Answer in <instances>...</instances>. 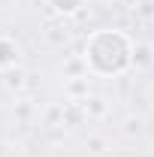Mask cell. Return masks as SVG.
I'll return each instance as SVG.
<instances>
[{"label":"cell","mask_w":154,"mask_h":157,"mask_svg":"<svg viewBox=\"0 0 154 157\" xmlns=\"http://www.w3.org/2000/svg\"><path fill=\"white\" fill-rule=\"evenodd\" d=\"M82 58L88 63V73L103 76V78H115V76H124L133 67L136 45L124 30H118V27H100V30L88 33Z\"/></svg>","instance_id":"obj_1"},{"label":"cell","mask_w":154,"mask_h":157,"mask_svg":"<svg viewBox=\"0 0 154 157\" xmlns=\"http://www.w3.org/2000/svg\"><path fill=\"white\" fill-rule=\"evenodd\" d=\"M79 109H82V115L88 118V121H106V118L112 115V100L91 91L88 97L79 100Z\"/></svg>","instance_id":"obj_2"},{"label":"cell","mask_w":154,"mask_h":157,"mask_svg":"<svg viewBox=\"0 0 154 157\" xmlns=\"http://www.w3.org/2000/svg\"><path fill=\"white\" fill-rule=\"evenodd\" d=\"M85 3H88V0H45V6H48L58 18H73V15H79V12L85 9Z\"/></svg>","instance_id":"obj_3"},{"label":"cell","mask_w":154,"mask_h":157,"mask_svg":"<svg viewBox=\"0 0 154 157\" xmlns=\"http://www.w3.org/2000/svg\"><path fill=\"white\" fill-rule=\"evenodd\" d=\"M18 63V42L12 36H0V70H12Z\"/></svg>","instance_id":"obj_4"},{"label":"cell","mask_w":154,"mask_h":157,"mask_svg":"<svg viewBox=\"0 0 154 157\" xmlns=\"http://www.w3.org/2000/svg\"><path fill=\"white\" fill-rule=\"evenodd\" d=\"M121 133H124V136H130V139H139L142 133H145V118L130 112V115L121 121Z\"/></svg>","instance_id":"obj_5"},{"label":"cell","mask_w":154,"mask_h":157,"mask_svg":"<svg viewBox=\"0 0 154 157\" xmlns=\"http://www.w3.org/2000/svg\"><path fill=\"white\" fill-rule=\"evenodd\" d=\"M6 88L9 91H24L27 88V73L18 70V67L15 70H6Z\"/></svg>","instance_id":"obj_6"}]
</instances>
